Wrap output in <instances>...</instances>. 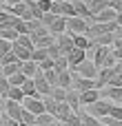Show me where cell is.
I'll return each instance as SVG.
<instances>
[{"mask_svg":"<svg viewBox=\"0 0 122 126\" xmlns=\"http://www.w3.org/2000/svg\"><path fill=\"white\" fill-rule=\"evenodd\" d=\"M87 27H89V20H84L80 16L67 18V31H71V33H87Z\"/></svg>","mask_w":122,"mask_h":126,"instance_id":"cell-5","label":"cell"},{"mask_svg":"<svg viewBox=\"0 0 122 126\" xmlns=\"http://www.w3.org/2000/svg\"><path fill=\"white\" fill-rule=\"evenodd\" d=\"M9 49H11V42H9V40H4V38H0V55H2V53H7Z\"/></svg>","mask_w":122,"mask_h":126,"instance_id":"cell-28","label":"cell"},{"mask_svg":"<svg viewBox=\"0 0 122 126\" xmlns=\"http://www.w3.org/2000/svg\"><path fill=\"white\" fill-rule=\"evenodd\" d=\"M62 126H82V120H80V115L78 113H71L64 122H60Z\"/></svg>","mask_w":122,"mask_h":126,"instance_id":"cell-26","label":"cell"},{"mask_svg":"<svg viewBox=\"0 0 122 126\" xmlns=\"http://www.w3.org/2000/svg\"><path fill=\"white\" fill-rule=\"evenodd\" d=\"M100 97H107L113 104H122V86H102Z\"/></svg>","mask_w":122,"mask_h":126,"instance_id":"cell-6","label":"cell"},{"mask_svg":"<svg viewBox=\"0 0 122 126\" xmlns=\"http://www.w3.org/2000/svg\"><path fill=\"white\" fill-rule=\"evenodd\" d=\"M71 80H73V75H71V71H69V69H64V71H58V78H56V86H62V89H71Z\"/></svg>","mask_w":122,"mask_h":126,"instance_id":"cell-14","label":"cell"},{"mask_svg":"<svg viewBox=\"0 0 122 126\" xmlns=\"http://www.w3.org/2000/svg\"><path fill=\"white\" fill-rule=\"evenodd\" d=\"M67 2H71V0H67Z\"/></svg>","mask_w":122,"mask_h":126,"instance_id":"cell-36","label":"cell"},{"mask_svg":"<svg viewBox=\"0 0 122 126\" xmlns=\"http://www.w3.org/2000/svg\"><path fill=\"white\" fill-rule=\"evenodd\" d=\"M20 89H22V93L24 95H40L38 91H36V84H33V78H27L22 84H20Z\"/></svg>","mask_w":122,"mask_h":126,"instance_id":"cell-21","label":"cell"},{"mask_svg":"<svg viewBox=\"0 0 122 126\" xmlns=\"http://www.w3.org/2000/svg\"><path fill=\"white\" fill-rule=\"evenodd\" d=\"M56 47L60 49V53H62V55H67V53L73 49V40H71V33H69V31H64V33L56 35Z\"/></svg>","mask_w":122,"mask_h":126,"instance_id":"cell-7","label":"cell"},{"mask_svg":"<svg viewBox=\"0 0 122 126\" xmlns=\"http://www.w3.org/2000/svg\"><path fill=\"white\" fill-rule=\"evenodd\" d=\"M0 38H4V40L13 42V40L18 38V31H16L9 22H2V24H0Z\"/></svg>","mask_w":122,"mask_h":126,"instance_id":"cell-19","label":"cell"},{"mask_svg":"<svg viewBox=\"0 0 122 126\" xmlns=\"http://www.w3.org/2000/svg\"><path fill=\"white\" fill-rule=\"evenodd\" d=\"M2 113L7 115V117H11V120H20V113H22V104L20 102H16V100H9V97H4V102H2Z\"/></svg>","mask_w":122,"mask_h":126,"instance_id":"cell-3","label":"cell"},{"mask_svg":"<svg viewBox=\"0 0 122 126\" xmlns=\"http://www.w3.org/2000/svg\"><path fill=\"white\" fill-rule=\"evenodd\" d=\"M84 2H89V0H84Z\"/></svg>","mask_w":122,"mask_h":126,"instance_id":"cell-37","label":"cell"},{"mask_svg":"<svg viewBox=\"0 0 122 126\" xmlns=\"http://www.w3.org/2000/svg\"><path fill=\"white\" fill-rule=\"evenodd\" d=\"M31 78H33V84H36V91H38L40 95H49V91H51V84H49V82L44 80L42 71L38 69V71H36V73H33Z\"/></svg>","mask_w":122,"mask_h":126,"instance_id":"cell-8","label":"cell"},{"mask_svg":"<svg viewBox=\"0 0 122 126\" xmlns=\"http://www.w3.org/2000/svg\"><path fill=\"white\" fill-rule=\"evenodd\" d=\"M4 2H7V4H13V2H16V0H4Z\"/></svg>","mask_w":122,"mask_h":126,"instance_id":"cell-33","label":"cell"},{"mask_svg":"<svg viewBox=\"0 0 122 126\" xmlns=\"http://www.w3.org/2000/svg\"><path fill=\"white\" fill-rule=\"evenodd\" d=\"M111 51V47H102V44H96V53H93V64L96 66H102V62H104V58H107V53Z\"/></svg>","mask_w":122,"mask_h":126,"instance_id":"cell-18","label":"cell"},{"mask_svg":"<svg viewBox=\"0 0 122 126\" xmlns=\"http://www.w3.org/2000/svg\"><path fill=\"white\" fill-rule=\"evenodd\" d=\"M71 113H73V111H71V106H69V104H67V102L62 100V102H58V106H56V113H53V117H56V120H60V122H64V120H67V117H69Z\"/></svg>","mask_w":122,"mask_h":126,"instance_id":"cell-15","label":"cell"},{"mask_svg":"<svg viewBox=\"0 0 122 126\" xmlns=\"http://www.w3.org/2000/svg\"><path fill=\"white\" fill-rule=\"evenodd\" d=\"M11 51L16 53V58L22 62V60H31V51L27 49V47H22V44H18V42H11Z\"/></svg>","mask_w":122,"mask_h":126,"instance_id":"cell-17","label":"cell"},{"mask_svg":"<svg viewBox=\"0 0 122 126\" xmlns=\"http://www.w3.org/2000/svg\"><path fill=\"white\" fill-rule=\"evenodd\" d=\"M71 4H73V9H76V16H80V18H84V20H93V13H91V9L87 7L84 0H71Z\"/></svg>","mask_w":122,"mask_h":126,"instance_id":"cell-12","label":"cell"},{"mask_svg":"<svg viewBox=\"0 0 122 126\" xmlns=\"http://www.w3.org/2000/svg\"><path fill=\"white\" fill-rule=\"evenodd\" d=\"M0 117H2V106H0Z\"/></svg>","mask_w":122,"mask_h":126,"instance_id":"cell-34","label":"cell"},{"mask_svg":"<svg viewBox=\"0 0 122 126\" xmlns=\"http://www.w3.org/2000/svg\"><path fill=\"white\" fill-rule=\"evenodd\" d=\"M84 58H87V51H84V49H80V47H73V49L67 53V62H69V69L78 66V64H80Z\"/></svg>","mask_w":122,"mask_h":126,"instance_id":"cell-9","label":"cell"},{"mask_svg":"<svg viewBox=\"0 0 122 126\" xmlns=\"http://www.w3.org/2000/svg\"><path fill=\"white\" fill-rule=\"evenodd\" d=\"M7 80H9V86H20V84H22V82L27 80V75H24V73H22V71L18 69V71H16V73H11V75H9Z\"/></svg>","mask_w":122,"mask_h":126,"instance_id":"cell-22","label":"cell"},{"mask_svg":"<svg viewBox=\"0 0 122 126\" xmlns=\"http://www.w3.org/2000/svg\"><path fill=\"white\" fill-rule=\"evenodd\" d=\"M100 97V89H87V91H80L78 93V102L82 104V106H87V104H91V102H96Z\"/></svg>","mask_w":122,"mask_h":126,"instance_id":"cell-10","label":"cell"},{"mask_svg":"<svg viewBox=\"0 0 122 126\" xmlns=\"http://www.w3.org/2000/svg\"><path fill=\"white\" fill-rule=\"evenodd\" d=\"M20 122H24V124H29V126H31V124H36V115L22 106V113H20Z\"/></svg>","mask_w":122,"mask_h":126,"instance_id":"cell-27","label":"cell"},{"mask_svg":"<svg viewBox=\"0 0 122 126\" xmlns=\"http://www.w3.org/2000/svg\"><path fill=\"white\" fill-rule=\"evenodd\" d=\"M47 29H49L51 35H60V33H64V31H67V18H64V16H56L53 22H51Z\"/></svg>","mask_w":122,"mask_h":126,"instance_id":"cell-11","label":"cell"},{"mask_svg":"<svg viewBox=\"0 0 122 126\" xmlns=\"http://www.w3.org/2000/svg\"><path fill=\"white\" fill-rule=\"evenodd\" d=\"M2 102H4V95H2V93H0V106H2Z\"/></svg>","mask_w":122,"mask_h":126,"instance_id":"cell-32","label":"cell"},{"mask_svg":"<svg viewBox=\"0 0 122 126\" xmlns=\"http://www.w3.org/2000/svg\"><path fill=\"white\" fill-rule=\"evenodd\" d=\"M73 73H78V75H82V78H93L96 80V75H98V66L93 64V60H89V58H84L78 66H73L71 69Z\"/></svg>","mask_w":122,"mask_h":126,"instance_id":"cell-2","label":"cell"},{"mask_svg":"<svg viewBox=\"0 0 122 126\" xmlns=\"http://www.w3.org/2000/svg\"><path fill=\"white\" fill-rule=\"evenodd\" d=\"M31 126H38V124H31Z\"/></svg>","mask_w":122,"mask_h":126,"instance_id":"cell-35","label":"cell"},{"mask_svg":"<svg viewBox=\"0 0 122 126\" xmlns=\"http://www.w3.org/2000/svg\"><path fill=\"white\" fill-rule=\"evenodd\" d=\"M69 33H71V31H69ZM71 40H73V47H80V49H84V51L91 49V40H89L87 33H71Z\"/></svg>","mask_w":122,"mask_h":126,"instance_id":"cell-13","label":"cell"},{"mask_svg":"<svg viewBox=\"0 0 122 126\" xmlns=\"http://www.w3.org/2000/svg\"><path fill=\"white\" fill-rule=\"evenodd\" d=\"M4 97H9V100H16V102H22L24 93H22V89H20V86H9V91H7V95H4Z\"/></svg>","mask_w":122,"mask_h":126,"instance_id":"cell-23","label":"cell"},{"mask_svg":"<svg viewBox=\"0 0 122 126\" xmlns=\"http://www.w3.org/2000/svg\"><path fill=\"white\" fill-rule=\"evenodd\" d=\"M111 51H113L116 60H122V47H111Z\"/></svg>","mask_w":122,"mask_h":126,"instance_id":"cell-29","label":"cell"},{"mask_svg":"<svg viewBox=\"0 0 122 126\" xmlns=\"http://www.w3.org/2000/svg\"><path fill=\"white\" fill-rule=\"evenodd\" d=\"M78 115H80V120H82V126H104L100 117H96V115H91V113H87V111H78Z\"/></svg>","mask_w":122,"mask_h":126,"instance_id":"cell-16","label":"cell"},{"mask_svg":"<svg viewBox=\"0 0 122 126\" xmlns=\"http://www.w3.org/2000/svg\"><path fill=\"white\" fill-rule=\"evenodd\" d=\"M42 75H44V80H47L51 86H56V78H58V71H56L53 66H51V69H44V71H42Z\"/></svg>","mask_w":122,"mask_h":126,"instance_id":"cell-25","label":"cell"},{"mask_svg":"<svg viewBox=\"0 0 122 126\" xmlns=\"http://www.w3.org/2000/svg\"><path fill=\"white\" fill-rule=\"evenodd\" d=\"M49 95H51L56 102H62V100H64V95H67V89H62V86H51Z\"/></svg>","mask_w":122,"mask_h":126,"instance_id":"cell-24","label":"cell"},{"mask_svg":"<svg viewBox=\"0 0 122 126\" xmlns=\"http://www.w3.org/2000/svg\"><path fill=\"white\" fill-rule=\"evenodd\" d=\"M13 126H29V124H24V122H20V120H18V122H13Z\"/></svg>","mask_w":122,"mask_h":126,"instance_id":"cell-31","label":"cell"},{"mask_svg":"<svg viewBox=\"0 0 122 126\" xmlns=\"http://www.w3.org/2000/svg\"><path fill=\"white\" fill-rule=\"evenodd\" d=\"M109 109H111V102H109L107 97H98L96 102L87 104V113H91V115H96V117L109 115Z\"/></svg>","mask_w":122,"mask_h":126,"instance_id":"cell-1","label":"cell"},{"mask_svg":"<svg viewBox=\"0 0 122 126\" xmlns=\"http://www.w3.org/2000/svg\"><path fill=\"white\" fill-rule=\"evenodd\" d=\"M49 11H53L56 16H64V18L76 16L73 4H71V2H67V0H51V9H49Z\"/></svg>","mask_w":122,"mask_h":126,"instance_id":"cell-4","label":"cell"},{"mask_svg":"<svg viewBox=\"0 0 122 126\" xmlns=\"http://www.w3.org/2000/svg\"><path fill=\"white\" fill-rule=\"evenodd\" d=\"M20 71H22L27 78H31V75L38 71V62H33V60H22V62H20Z\"/></svg>","mask_w":122,"mask_h":126,"instance_id":"cell-20","label":"cell"},{"mask_svg":"<svg viewBox=\"0 0 122 126\" xmlns=\"http://www.w3.org/2000/svg\"><path fill=\"white\" fill-rule=\"evenodd\" d=\"M44 126H62V124H60V120H56V117H53L49 124H44Z\"/></svg>","mask_w":122,"mask_h":126,"instance_id":"cell-30","label":"cell"}]
</instances>
